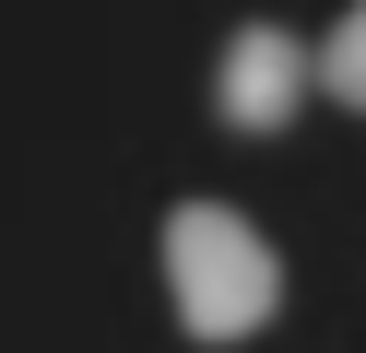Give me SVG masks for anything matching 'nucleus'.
<instances>
[{"label":"nucleus","instance_id":"f03ea898","mask_svg":"<svg viewBox=\"0 0 366 353\" xmlns=\"http://www.w3.org/2000/svg\"><path fill=\"white\" fill-rule=\"evenodd\" d=\"M307 94H319V47H307V36H284V24H237V36H224V59H213V118H224L237 141H272Z\"/></svg>","mask_w":366,"mask_h":353},{"label":"nucleus","instance_id":"7ed1b4c3","mask_svg":"<svg viewBox=\"0 0 366 353\" xmlns=\"http://www.w3.org/2000/svg\"><path fill=\"white\" fill-rule=\"evenodd\" d=\"M319 94L366 118V0H355V12L331 24V36H319Z\"/></svg>","mask_w":366,"mask_h":353},{"label":"nucleus","instance_id":"f257e3e1","mask_svg":"<svg viewBox=\"0 0 366 353\" xmlns=\"http://www.w3.org/2000/svg\"><path fill=\"white\" fill-rule=\"evenodd\" d=\"M166 295L189 342H260L272 306H284V247L248 224L237 200H177L166 212Z\"/></svg>","mask_w":366,"mask_h":353}]
</instances>
